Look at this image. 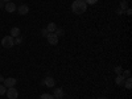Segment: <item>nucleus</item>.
<instances>
[{
	"mask_svg": "<svg viewBox=\"0 0 132 99\" xmlns=\"http://www.w3.org/2000/svg\"><path fill=\"white\" fill-rule=\"evenodd\" d=\"M86 9H87V4L85 3V0H74L73 4H71V11L75 15L85 13Z\"/></svg>",
	"mask_w": 132,
	"mask_h": 99,
	"instance_id": "obj_1",
	"label": "nucleus"
},
{
	"mask_svg": "<svg viewBox=\"0 0 132 99\" xmlns=\"http://www.w3.org/2000/svg\"><path fill=\"white\" fill-rule=\"evenodd\" d=\"M2 45H3V48H5V49H11V48L15 45V38H13L12 36H5V37H3Z\"/></svg>",
	"mask_w": 132,
	"mask_h": 99,
	"instance_id": "obj_2",
	"label": "nucleus"
},
{
	"mask_svg": "<svg viewBox=\"0 0 132 99\" xmlns=\"http://www.w3.org/2000/svg\"><path fill=\"white\" fill-rule=\"evenodd\" d=\"M5 95H7L8 99H17L19 91L15 89V87H9V89L7 90V93H5Z\"/></svg>",
	"mask_w": 132,
	"mask_h": 99,
	"instance_id": "obj_3",
	"label": "nucleus"
},
{
	"mask_svg": "<svg viewBox=\"0 0 132 99\" xmlns=\"http://www.w3.org/2000/svg\"><path fill=\"white\" fill-rule=\"evenodd\" d=\"M46 40H48V42L50 44V45H57L58 44V36L56 35V33H49V35L46 36Z\"/></svg>",
	"mask_w": 132,
	"mask_h": 99,
	"instance_id": "obj_4",
	"label": "nucleus"
},
{
	"mask_svg": "<svg viewBox=\"0 0 132 99\" xmlns=\"http://www.w3.org/2000/svg\"><path fill=\"white\" fill-rule=\"evenodd\" d=\"M16 83H17L16 78H12V77H9V78H5L4 82H3V85L7 87V89H9V87H15Z\"/></svg>",
	"mask_w": 132,
	"mask_h": 99,
	"instance_id": "obj_5",
	"label": "nucleus"
},
{
	"mask_svg": "<svg viewBox=\"0 0 132 99\" xmlns=\"http://www.w3.org/2000/svg\"><path fill=\"white\" fill-rule=\"evenodd\" d=\"M44 86L46 87H54V85H56V81H54V78H52V77H46V78H44V81L41 82Z\"/></svg>",
	"mask_w": 132,
	"mask_h": 99,
	"instance_id": "obj_6",
	"label": "nucleus"
},
{
	"mask_svg": "<svg viewBox=\"0 0 132 99\" xmlns=\"http://www.w3.org/2000/svg\"><path fill=\"white\" fill-rule=\"evenodd\" d=\"M4 9L7 11V12H9V13H12V12H15V11L17 9V7H16V4H15V3H12V2H9V3H7V4L4 5Z\"/></svg>",
	"mask_w": 132,
	"mask_h": 99,
	"instance_id": "obj_7",
	"label": "nucleus"
},
{
	"mask_svg": "<svg viewBox=\"0 0 132 99\" xmlns=\"http://www.w3.org/2000/svg\"><path fill=\"white\" fill-rule=\"evenodd\" d=\"M16 11L19 12V15H23V16H24V15H27V13L29 12V7H28L27 4H21Z\"/></svg>",
	"mask_w": 132,
	"mask_h": 99,
	"instance_id": "obj_8",
	"label": "nucleus"
},
{
	"mask_svg": "<svg viewBox=\"0 0 132 99\" xmlns=\"http://www.w3.org/2000/svg\"><path fill=\"white\" fill-rule=\"evenodd\" d=\"M53 96L56 99H62L63 98V90L61 89V87H60V89H56L54 93H53Z\"/></svg>",
	"mask_w": 132,
	"mask_h": 99,
	"instance_id": "obj_9",
	"label": "nucleus"
},
{
	"mask_svg": "<svg viewBox=\"0 0 132 99\" xmlns=\"http://www.w3.org/2000/svg\"><path fill=\"white\" fill-rule=\"evenodd\" d=\"M9 36H12L13 38L17 37V36H20V28L19 27H13L12 29H11V35Z\"/></svg>",
	"mask_w": 132,
	"mask_h": 99,
	"instance_id": "obj_10",
	"label": "nucleus"
},
{
	"mask_svg": "<svg viewBox=\"0 0 132 99\" xmlns=\"http://www.w3.org/2000/svg\"><path fill=\"white\" fill-rule=\"evenodd\" d=\"M56 29H57V25L54 24V23H49L48 27H46V30L49 33H54V32H56Z\"/></svg>",
	"mask_w": 132,
	"mask_h": 99,
	"instance_id": "obj_11",
	"label": "nucleus"
},
{
	"mask_svg": "<svg viewBox=\"0 0 132 99\" xmlns=\"http://www.w3.org/2000/svg\"><path fill=\"white\" fill-rule=\"evenodd\" d=\"M124 77L122 75V74H120V75H118L116 77V79H115V83L118 85V86H122V85H124Z\"/></svg>",
	"mask_w": 132,
	"mask_h": 99,
	"instance_id": "obj_12",
	"label": "nucleus"
},
{
	"mask_svg": "<svg viewBox=\"0 0 132 99\" xmlns=\"http://www.w3.org/2000/svg\"><path fill=\"white\" fill-rule=\"evenodd\" d=\"M124 86H126L127 90H131L132 89V79H131V77H128V78L124 79Z\"/></svg>",
	"mask_w": 132,
	"mask_h": 99,
	"instance_id": "obj_13",
	"label": "nucleus"
},
{
	"mask_svg": "<svg viewBox=\"0 0 132 99\" xmlns=\"http://www.w3.org/2000/svg\"><path fill=\"white\" fill-rule=\"evenodd\" d=\"M114 71H115V74H116V75H120V74L123 73L122 66H115V68H114Z\"/></svg>",
	"mask_w": 132,
	"mask_h": 99,
	"instance_id": "obj_14",
	"label": "nucleus"
},
{
	"mask_svg": "<svg viewBox=\"0 0 132 99\" xmlns=\"http://www.w3.org/2000/svg\"><path fill=\"white\" fill-rule=\"evenodd\" d=\"M40 99H56V98H54L53 95H50V94H42L41 96H40Z\"/></svg>",
	"mask_w": 132,
	"mask_h": 99,
	"instance_id": "obj_15",
	"label": "nucleus"
},
{
	"mask_svg": "<svg viewBox=\"0 0 132 99\" xmlns=\"http://www.w3.org/2000/svg\"><path fill=\"white\" fill-rule=\"evenodd\" d=\"M54 33H56V35H57V36L60 37V36H63V35H65V30H63L62 28H57V29H56V32H54Z\"/></svg>",
	"mask_w": 132,
	"mask_h": 99,
	"instance_id": "obj_16",
	"label": "nucleus"
},
{
	"mask_svg": "<svg viewBox=\"0 0 132 99\" xmlns=\"http://www.w3.org/2000/svg\"><path fill=\"white\" fill-rule=\"evenodd\" d=\"M7 93V87L4 85H0V95H5Z\"/></svg>",
	"mask_w": 132,
	"mask_h": 99,
	"instance_id": "obj_17",
	"label": "nucleus"
},
{
	"mask_svg": "<svg viewBox=\"0 0 132 99\" xmlns=\"http://www.w3.org/2000/svg\"><path fill=\"white\" fill-rule=\"evenodd\" d=\"M120 8H122L123 11L127 8V2H126V0H122V2H120Z\"/></svg>",
	"mask_w": 132,
	"mask_h": 99,
	"instance_id": "obj_18",
	"label": "nucleus"
},
{
	"mask_svg": "<svg viewBox=\"0 0 132 99\" xmlns=\"http://www.w3.org/2000/svg\"><path fill=\"white\" fill-rule=\"evenodd\" d=\"M21 42H23V37H20V36L15 37V44H17V45H19V44H21Z\"/></svg>",
	"mask_w": 132,
	"mask_h": 99,
	"instance_id": "obj_19",
	"label": "nucleus"
},
{
	"mask_svg": "<svg viewBox=\"0 0 132 99\" xmlns=\"http://www.w3.org/2000/svg\"><path fill=\"white\" fill-rule=\"evenodd\" d=\"M124 78H128V77H131V70H124V73L122 74Z\"/></svg>",
	"mask_w": 132,
	"mask_h": 99,
	"instance_id": "obj_20",
	"label": "nucleus"
},
{
	"mask_svg": "<svg viewBox=\"0 0 132 99\" xmlns=\"http://www.w3.org/2000/svg\"><path fill=\"white\" fill-rule=\"evenodd\" d=\"M41 35H42V36H44V37H46V36H48V35H49V32H48V30H46V28H44V29H42V30H41Z\"/></svg>",
	"mask_w": 132,
	"mask_h": 99,
	"instance_id": "obj_21",
	"label": "nucleus"
},
{
	"mask_svg": "<svg viewBox=\"0 0 132 99\" xmlns=\"http://www.w3.org/2000/svg\"><path fill=\"white\" fill-rule=\"evenodd\" d=\"M96 2H98V0H85L86 4H95Z\"/></svg>",
	"mask_w": 132,
	"mask_h": 99,
	"instance_id": "obj_22",
	"label": "nucleus"
},
{
	"mask_svg": "<svg viewBox=\"0 0 132 99\" xmlns=\"http://www.w3.org/2000/svg\"><path fill=\"white\" fill-rule=\"evenodd\" d=\"M123 12H124V11H123L122 8H118V9H116V13H118V15H122Z\"/></svg>",
	"mask_w": 132,
	"mask_h": 99,
	"instance_id": "obj_23",
	"label": "nucleus"
},
{
	"mask_svg": "<svg viewBox=\"0 0 132 99\" xmlns=\"http://www.w3.org/2000/svg\"><path fill=\"white\" fill-rule=\"evenodd\" d=\"M126 12H127V15H128V16H131V13H132V9H131V8H127Z\"/></svg>",
	"mask_w": 132,
	"mask_h": 99,
	"instance_id": "obj_24",
	"label": "nucleus"
},
{
	"mask_svg": "<svg viewBox=\"0 0 132 99\" xmlns=\"http://www.w3.org/2000/svg\"><path fill=\"white\" fill-rule=\"evenodd\" d=\"M4 2H3V0H0V9H2V8H4Z\"/></svg>",
	"mask_w": 132,
	"mask_h": 99,
	"instance_id": "obj_25",
	"label": "nucleus"
},
{
	"mask_svg": "<svg viewBox=\"0 0 132 99\" xmlns=\"http://www.w3.org/2000/svg\"><path fill=\"white\" fill-rule=\"evenodd\" d=\"M4 79H5L4 77H3V75H0V82H4Z\"/></svg>",
	"mask_w": 132,
	"mask_h": 99,
	"instance_id": "obj_26",
	"label": "nucleus"
},
{
	"mask_svg": "<svg viewBox=\"0 0 132 99\" xmlns=\"http://www.w3.org/2000/svg\"><path fill=\"white\" fill-rule=\"evenodd\" d=\"M3 2H4V3H9V2H11V0H3Z\"/></svg>",
	"mask_w": 132,
	"mask_h": 99,
	"instance_id": "obj_27",
	"label": "nucleus"
},
{
	"mask_svg": "<svg viewBox=\"0 0 132 99\" xmlns=\"http://www.w3.org/2000/svg\"><path fill=\"white\" fill-rule=\"evenodd\" d=\"M99 99H107V98H99Z\"/></svg>",
	"mask_w": 132,
	"mask_h": 99,
	"instance_id": "obj_28",
	"label": "nucleus"
},
{
	"mask_svg": "<svg viewBox=\"0 0 132 99\" xmlns=\"http://www.w3.org/2000/svg\"><path fill=\"white\" fill-rule=\"evenodd\" d=\"M91 99H94V98H91Z\"/></svg>",
	"mask_w": 132,
	"mask_h": 99,
	"instance_id": "obj_29",
	"label": "nucleus"
}]
</instances>
